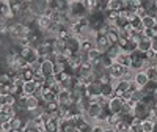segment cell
<instances>
[{
	"label": "cell",
	"mask_w": 157,
	"mask_h": 132,
	"mask_svg": "<svg viewBox=\"0 0 157 132\" xmlns=\"http://www.w3.org/2000/svg\"><path fill=\"white\" fill-rule=\"evenodd\" d=\"M69 2H71L69 16L77 17V19H78V17H83V16H88V11L85 10L82 0H69Z\"/></svg>",
	"instance_id": "obj_1"
},
{
	"label": "cell",
	"mask_w": 157,
	"mask_h": 132,
	"mask_svg": "<svg viewBox=\"0 0 157 132\" xmlns=\"http://www.w3.org/2000/svg\"><path fill=\"white\" fill-rule=\"evenodd\" d=\"M94 46H96V50H99L101 54H105L107 49L110 47V43H109V39H107V36H105V35L98 32L96 39H94Z\"/></svg>",
	"instance_id": "obj_2"
},
{
	"label": "cell",
	"mask_w": 157,
	"mask_h": 132,
	"mask_svg": "<svg viewBox=\"0 0 157 132\" xmlns=\"http://www.w3.org/2000/svg\"><path fill=\"white\" fill-rule=\"evenodd\" d=\"M129 68H123V66L120 64V63H113L110 68L107 69V72H109V76L112 77V79H118V80H121L123 79V76H124V72L127 71Z\"/></svg>",
	"instance_id": "obj_3"
},
{
	"label": "cell",
	"mask_w": 157,
	"mask_h": 132,
	"mask_svg": "<svg viewBox=\"0 0 157 132\" xmlns=\"http://www.w3.org/2000/svg\"><path fill=\"white\" fill-rule=\"evenodd\" d=\"M10 14L16 19L22 14V0H10Z\"/></svg>",
	"instance_id": "obj_4"
},
{
	"label": "cell",
	"mask_w": 157,
	"mask_h": 132,
	"mask_svg": "<svg viewBox=\"0 0 157 132\" xmlns=\"http://www.w3.org/2000/svg\"><path fill=\"white\" fill-rule=\"evenodd\" d=\"M123 105H124V101H123L121 98H113V99H110V102H109V109H110L112 113L120 115L121 110H123Z\"/></svg>",
	"instance_id": "obj_5"
},
{
	"label": "cell",
	"mask_w": 157,
	"mask_h": 132,
	"mask_svg": "<svg viewBox=\"0 0 157 132\" xmlns=\"http://www.w3.org/2000/svg\"><path fill=\"white\" fill-rule=\"evenodd\" d=\"M149 110H148V105L146 104H143L141 101L135 104V107H134V116H138L141 118V120H145V118L148 116Z\"/></svg>",
	"instance_id": "obj_6"
},
{
	"label": "cell",
	"mask_w": 157,
	"mask_h": 132,
	"mask_svg": "<svg viewBox=\"0 0 157 132\" xmlns=\"http://www.w3.org/2000/svg\"><path fill=\"white\" fill-rule=\"evenodd\" d=\"M115 61L120 63L123 68H130V63H132V60H130V55L127 54V52H123V50L120 52V55L115 58Z\"/></svg>",
	"instance_id": "obj_7"
},
{
	"label": "cell",
	"mask_w": 157,
	"mask_h": 132,
	"mask_svg": "<svg viewBox=\"0 0 157 132\" xmlns=\"http://www.w3.org/2000/svg\"><path fill=\"white\" fill-rule=\"evenodd\" d=\"M132 82H135L137 83V87L138 88H143L148 82H149V79H148V76H146V72H135V76H134V80Z\"/></svg>",
	"instance_id": "obj_8"
},
{
	"label": "cell",
	"mask_w": 157,
	"mask_h": 132,
	"mask_svg": "<svg viewBox=\"0 0 157 132\" xmlns=\"http://www.w3.org/2000/svg\"><path fill=\"white\" fill-rule=\"evenodd\" d=\"M101 112H102V107L98 104V102H93L90 105V109L85 112L90 118H93V120H96V118H99V115H101Z\"/></svg>",
	"instance_id": "obj_9"
},
{
	"label": "cell",
	"mask_w": 157,
	"mask_h": 132,
	"mask_svg": "<svg viewBox=\"0 0 157 132\" xmlns=\"http://www.w3.org/2000/svg\"><path fill=\"white\" fill-rule=\"evenodd\" d=\"M41 74L44 77H49V76H54V63L50 60H46L41 63Z\"/></svg>",
	"instance_id": "obj_10"
},
{
	"label": "cell",
	"mask_w": 157,
	"mask_h": 132,
	"mask_svg": "<svg viewBox=\"0 0 157 132\" xmlns=\"http://www.w3.org/2000/svg\"><path fill=\"white\" fill-rule=\"evenodd\" d=\"M86 96H101V83L98 82H93L86 85Z\"/></svg>",
	"instance_id": "obj_11"
},
{
	"label": "cell",
	"mask_w": 157,
	"mask_h": 132,
	"mask_svg": "<svg viewBox=\"0 0 157 132\" xmlns=\"http://www.w3.org/2000/svg\"><path fill=\"white\" fill-rule=\"evenodd\" d=\"M0 17L3 19L13 17L10 14V0H0Z\"/></svg>",
	"instance_id": "obj_12"
},
{
	"label": "cell",
	"mask_w": 157,
	"mask_h": 132,
	"mask_svg": "<svg viewBox=\"0 0 157 132\" xmlns=\"http://www.w3.org/2000/svg\"><path fill=\"white\" fill-rule=\"evenodd\" d=\"M78 49H80V52H83V54H88V52H91L93 49H96V46H94V41H90V39H82L80 44H78Z\"/></svg>",
	"instance_id": "obj_13"
},
{
	"label": "cell",
	"mask_w": 157,
	"mask_h": 132,
	"mask_svg": "<svg viewBox=\"0 0 157 132\" xmlns=\"http://www.w3.org/2000/svg\"><path fill=\"white\" fill-rule=\"evenodd\" d=\"M36 25L41 32H46L49 29V25H50V19L46 17V16H38L36 17Z\"/></svg>",
	"instance_id": "obj_14"
},
{
	"label": "cell",
	"mask_w": 157,
	"mask_h": 132,
	"mask_svg": "<svg viewBox=\"0 0 157 132\" xmlns=\"http://www.w3.org/2000/svg\"><path fill=\"white\" fill-rule=\"evenodd\" d=\"M155 90H157V80H149L145 87L141 88L143 95H154Z\"/></svg>",
	"instance_id": "obj_15"
},
{
	"label": "cell",
	"mask_w": 157,
	"mask_h": 132,
	"mask_svg": "<svg viewBox=\"0 0 157 132\" xmlns=\"http://www.w3.org/2000/svg\"><path fill=\"white\" fill-rule=\"evenodd\" d=\"M44 124H46V132H60V124H58V120H55V118H52Z\"/></svg>",
	"instance_id": "obj_16"
},
{
	"label": "cell",
	"mask_w": 157,
	"mask_h": 132,
	"mask_svg": "<svg viewBox=\"0 0 157 132\" xmlns=\"http://www.w3.org/2000/svg\"><path fill=\"white\" fill-rule=\"evenodd\" d=\"M57 101H58L60 104L71 102V90H61L60 93L57 95Z\"/></svg>",
	"instance_id": "obj_17"
},
{
	"label": "cell",
	"mask_w": 157,
	"mask_h": 132,
	"mask_svg": "<svg viewBox=\"0 0 157 132\" xmlns=\"http://www.w3.org/2000/svg\"><path fill=\"white\" fill-rule=\"evenodd\" d=\"M57 99V95L52 91L50 88H44V93H43V98H41V101L44 102V104H47V102H50V101H55Z\"/></svg>",
	"instance_id": "obj_18"
},
{
	"label": "cell",
	"mask_w": 157,
	"mask_h": 132,
	"mask_svg": "<svg viewBox=\"0 0 157 132\" xmlns=\"http://www.w3.org/2000/svg\"><path fill=\"white\" fill-rule=\"evenodd\" d=\"M39 104H41V101H39L38 98L29 96V99H27V110H29V112H33L35 109L39 107Z\"/></svg>",
	"instance_id": "obj_19"
},
{
	"label": "cell",
	"mask_w": 157,
	"mask_h": 132,
	"mask_svg": "<svg viewBox=\"0 0 157 132\" xmlns=\"http://www.w3.org/2000/svg\"><path fill=\"white\" fill-rule=\"evenodd\" d=\"M151 46H152L151 39H148V38H143L141 41L138 43V50H140V52H143V54H146L148 50H151Z\"/></svg>",
	"instance_id": "obj_20"
},
{
	"label": "cell",
	"mask_w": 157,
	"mask_h": 132,
	"mask_svg": "<svg viewBox=\"0 0 157 132\" xmlns=\"http://www.w3.org/2000/svg\"><path fill=\"white\" fill-rule=\"evenodd\" d=\"M38 58H39V54H38V50H36L35 47H30V49H29V54H27V57H25V60H27V63H29V64H32V63L38 61Z\"/></svg>",
	"instance_id": "obj_21"
},
{
	"label": "cell",
	"mask_w": 157,
	"mask_h": 132,
	"mask_svg": "<svg viewBox=\"0 0 157 132\" xmlns=\"http://www.w3.org/2000/svg\"><path fill=\"white\" fill-rule=\"evenodd\" d=\"M38 87H36V83L32 80V82H25L24 83V87H22V90H24V93L27 95V96H33V93H35V90H36Z\"/></svg>",
	"instance_id": "obj_22"
},
{
	"label": "cell",
	"mask_w": 157,
	"mask_h": 132,
	"mask_svg": "<svg viewBox=\"0 0 157 132\" xmlns=\"http://www.w3.org/2000/svg\"><path fill=\"white\" fill-rule=\"evenodd\" d=\"M120 52H121V49L118 47L116 44H110V47H109V49H107V52H105V55L115 60L118 55H120Z\"/></svg>",
	"instance_id": "obj_23"
},
{
	"label": "cell",
	"mask_w": 157,
	"mask_h": 132,
	"mask_svg": "<svg viewBox=\"0 0 157 132\" xmlns=\"http://www.w3.org/2000/svg\"><path fill=\"white\" fill-rule=\"evenodd\" d=\"M101 57H102V54H101L99 50H96V49H93L91 52H88V61H90L91 64L101 61Z\"/></svg>",
	"instance_id": "obj_24"
},
{
	"label": "cell",
	"mask_w": 157,
	"mask_h": 132,
	"mask_svg": "<svg viewBox=\"0 0 157 132\" xmlns=\"http://www.w3.org/2000/svg\"><path fill=\"white\" fill-rule=\"evenodd\" d=\"M112 93H113V87H112L110 83H104V85H101V96L110 99Z\"/></svg>",
	"instance_id": "obj_25"
},
{
	"label": "cell",
	"mask_w": 157,
	"mask_h": 132,
	"mask_svg": "<svg viewBox=\"0 0 157 132\" xmlns=\"http://www.w3.org/2000/svg\"><path fill=\"white\" fill-rule=\"evenodd\" d=\"M0 104L3 105H14L16 104V96L13 95H6V96H0Z\"/></svg>",
	"instance_id": "obj_26"
},
{
	"label": "cell",
	"mask_w": 157,
	"mask_h": 132,
	"mask_svg": "<svg viewBox=\"0 0 157 132\" xmlns=\"http://www.w3.org/2000/svg\"><path fill=\"white\" fill-rule=\"evenodd\" d=\"M120 121H121V118H120V115H115V113H110V116L107 118V121H105V123H107V126H109V127H115V126H116L118 123H120Z\"/></svg>",
	"instance_id": "obj_27"
},
{
	"label": "cell",
	"mask_w": 157,
	"mask_h": 132,
	"mask_svg": "<svg viewBox=\"0 0 157 132\" xmlns=\"http://www.w3.org/2000/svg\"><path fill=\"white\" fill-rule=\"evenodd\" d=\"M137 49H138V43H135L134 39H129L123 52H127V54H132V52H135Z\"/></svg>",
	"instance_id": "obj_28"
},
{
	"label": "cell",
	"mask_w": 157,
	"mask_h": 132,
	"mask_svg": "<svg viewBox=\"0 0 157 132\" xmlns=\"http://www.w3.org/2000/svg\"><path fill=\"white\" fill-rule=\"evenodd\" d=\"M113 63H115V60H113V58L107 57L105 54H102V57H101V64H102V68H104V69H109Z\"/></svg>",
	"instance_id": "obj_29"
},
{
	"label": "cell",
	"mask_w": 157,
	"mask_h": 132,
	"mask_svg": "<svg viewBox=\"0 0 157 132\" xmlns=\"http://www.w3.org/2000/svg\"><path fill=\"white\" fill-rule=\"evenodd\" d=\"M141 25H143L145 29H152L154 25H155V19L151 17V16H146V17L141 19Z\"/></svg>",
	"instance_id": "obj_30"
},
{
	"label": "cell",
	"mask_w": 157,
	"mask_h": 132,
	"mask_svg": "<svg viewBox=\"0 0 157 132\" xmlns=\"http://www.w3.org/2000/svg\"><path fill=\"white\" fill-rule=\"evenodd\" d=\"M109 10L120 13V11L123 10V6H121V0H109Z\"/></svg>",
	"instance_id": "obj_31"
},
{
	"label": "cell",
	"mask_w": 157,
	"mask_h": 132,
	"mask_svg": "<svg viewBox=\"0 0 157 132\" xmlns=\"http://www.w3.org/2000/svg\"><path fill=\"white\" fill-rule=\"evenodd\" d=\"M141 130H143V132H152V130H154V121H151V120H143V123H141Z\"/></svg>",
	"instance_id": "obj_32"
},
{
	"label": "cell",
	"mask_w": 157,
	"mask_h": 132,
	"mask_svg": "<svg viewBox=\"0 0 157 132\" xmlns=\"http://www.w3.org/2000/svg\"><path fill=\"white\" fill-rule=\"evenodd\" d=\"M33 82L36 83V87H44L46 85V77L41 72H36L35 77H33Z\"/></svg>",
	"instance_id": "obj_33"
},
{
	"label": "cell",
	"mask_w": 157,
	"mask_h": 132,
	"mask_svg": "<svg viewBox=\"0 0 157 132\" xmlns=\"http://www.w3.org/2000/svg\"><path fill=\"white\" fill-rule=\"evenodd\" d=\"M22 77H24V80H25V82H32V80H33L35 72L30 69V66H29L27 69H24V71H22Z\"/></svg>",
	"instance_id": "obj_34"
},
{
	"label": "cell",
	"mask_w": 157,
	"mask_h": 132,
	"mask_svg": "<svg viewBox=\"0 0 157 132\" xmlns=\"http://www.w3.org/2000/svg\"><path fill=\"white\" fill-rule=\"evenodd\" d=\"M10 123H11V127H13V129H21V126H22V120H21V118H19L17 115L11 116Z\"/></svg>",
	"instance_id": "obj_35"
},
{
	"label": "cell",
	"mask_w": 157,
	"mask_h": 132,
	"mask_svg": "<svg viewBox=\"0 0 157 132\" xmlns=\"http://www.w3.org/2000/svg\"><path fill=\"white\" fill-rule=\"evenodd\" d=\"M143 98H145V95H143V91H141V88H138L137 91H134L132 93V96H130V99H134L135 102H140Z\"/></svg>",
	"instance_id": "obj_36"
},
{
	"label": "cell",
	"mask_w": 157,
	"mask_h": 132,
	"mask_svg": "<svg viewBox=\"0 0 157 132\" xmlns=\"http://www.w3.org/2000/svg\"><path fill=\"white\" fill-rule=\"evenodd\" d=\"M64 69H66V64L64 63H54V74L64 72Z\"/></svg>",
	"instance_id": "obj_37"
},
{
	"label": "cell",
	"mask_w": 157,
	"mask_h": 132,
	"mask_svg": "<svg viewBox=\"0 0 157 132\" xmlns=\"http://www.w3.org/2000/svg\"><path fill=\"white\" fill-rule=\"evenodd\" d=\"M135 16H137V17H140V19H143V17H146V16H148V11H146L145 8L138 6V8L135 10Z\"/></svg>",
	"instance_id": "obj_38"
},
{
	"label": "cell",
	"mask_w": 157,
	"mask_h": 132,
	"mask_svg": "<svg viewBox=\"0 0 157 132\" xmlns=\"http://www.w3.org/2000/svg\"><path fill=\"white\" fill-rule=\"evenodd\" d=\"M30 69L36 74V72H41V63L39 61H35V63H32L30 64Z\"/></svg>",
	"instance_id": "obj_39"
},
{
	"label": "cell",
	"mask_w": 157,
	"mask_h": 132,
	"mask_svg": "<svg viewBox=\"0 0 157 132\" xmlns=\"http://www.w3.org/2000/svg\"><path fill=\"white\" fill-rule=\"evenodd\" d=\"M43 93H44V87H38V88L35 90L33 96H35V98H38L39 101H41V98H43Z\"/></svg>",
	"instance_id": "obj_40"
},
{
	"label": "cell",
	"mask_w": 157,
	"mask_h": 132,
	"mask_svg": "<svg viewBox=\"0 0 157 132\" xmlns=\"http://www.w3.org/2000/svg\"><path fill=\"white\" fill-rule=\"evenodd\" d=\"M143 35H145V38H148V39H152V38L155 36V32H154L152 29H145Z\"/></svg>",
	"instance_id": "obj_41"
},
{
	"label": "cell",
	"mask_w": 157,
	"mask_h": 132,
	"mask_svg": "<svg viewBox=\"0 0 157 132\" xmlns=\"http://www.w3.org/2000/svg\"><path fill=\"white\" fill-rule=\"evenodd\" d=\"M6 95H10L8 85H5V83H0V96H6Z\"/></svg>",
	"instance_id": "obj_42"
},
{
	"label": "cell",
	"mask_w": 157,
	"mask_h": 132,
	"mask_svg": "<svg viewBox=\"0 0 157 132\" xmlns=\"http://www.w3.org/2000/svg\"><path fill=\"white\" fill-rule=\"evenodd\" d=\"M0 127H2V132H10V130L13 129L10 121H6V123H3V124H0Z\"/></svg>",
	"instance_id": "obj_43"
},
{
	"label": "cell",
	"mask_w": 157,
	"mask_h": 132,
	"mask_svg": "<svg viewBox=\"0 0 157 132\" xmlns=\"http://www.w3.org/2000/svg\"><path fill=\"white\" fill-rule=\"evenodd\" d=\"M148 16H151V17H154V19L157 17V8H155V5L148 10Z\"/></svg>",
	"instance_id": "obj_44"
},
{
	"label": "cell",
	"mask_w": 157,
	"mask_h": 132,
	"mask_svg": "<svg viewBox=\"0 0 157 132\" xmlns=\"http://www.w3.org/2000/svg\"><path fill=\"white\" fill-rule=\"evenodd\" d=\"M129 132H143V130H141V126H137V124H129Z\"/></svg>",
	"instance_id": "obj_45"
},
{
	"label": "cell",
	"mask_w": 157,
	"mask_h": 132,
	"mask_svg": "<svg viewBox=\"0 0 157 132\" xmlns=\"http://www.w3.org/2000/svg\"><path fill=\"white\" fill-rule=\"evenodd\" d=\"M104 126H101V124H94L93 127H91V132H104Z\"/></svg>",
	"instance_id": "obj_46"
},
{
	"label": "cell",
	"mask_w": 157,
	"mask_h": 132,
	"mask_svg": "<svg viewBox=\"0 0 157 132\" xmlns=\"http://www.w3.org/2000/svg\"><path fill=\"white\" fill-rule=\"evenodd\" d=\"M151 43H152V46H151V49L154 50V54H155V52H157V35L151 39Z\"/></svg>",
	"instance_id": "obj_47"
},
{
	"label": "cell",
	"mask_w": 157,
	"mask_h": 132,
	"mask_svg": "<svg viewBox=\"0 0 157 132\" xmlns=\"http://www.w3.org/2000/svg\"><path fill=\"white\" fill-rule=\"evenodd\" d=\"M137 90H138L137 83L135 82H130V85H129V91H130V93H134V91H137Z\"/></svg>",
	"instance_id": "obj_48"
},
{
	"label": "cell",
	"mask_w": 157,
	"mask_h": 132,
	"mask_svg": "<svg viewBox=\"0 0 157 132\" xmlns=\"http://www.w3.org/2000/svg\"><path fill=\"white\" fill-rule=\"evenodd\" d=\"M141 123H143V120H141V118H138V116H134V120H132V124L141 126Z\"/></svg>",
	"instance_id": "obj_49"
},
{
	"label": "cell",
	"mask_w": 157,
	"mask_h": 132,
	"mask_svg": "<svg viewBox=\"0 0 157 132\" xmlns=\"http://www.w3.org/2000/svg\"><path fill=\"white\" fill-rule=\"evenodd\" d=\"M104 132H116V130H115V127H105Z\"/></svg>",
	"instance_id": "obj_50"
},
{
	"label": "cell",
	"mask_w": 157,
	"mask_h": 132,
	"mask_svg": "<svg viewBox=\"0 0 157 132\" xmlns=\"http://www.w3.org/2000/svg\"><path fill=\"white\" fill-rule=\"evenodd\" d=\"M152 60H154V61L157 63V52H155V54H154V58H152Z\"/></svg>",
	"instance_id": "obj_51"
},
{
	"label": "cell",
	"mask_w": 157,
	"mask_h": 132,
	"mask_svg": "<svg viewBox=\"0 0 157 132\" xmlns=\"http://www.w3.org/2000/svg\"><path fill=\"white\" fill-rule=\"evenodd\" d=\"M154 5H155V8H157V0H154Z\"/></svg>",
	"instance_id": "obj_52"
}]
</instances>
